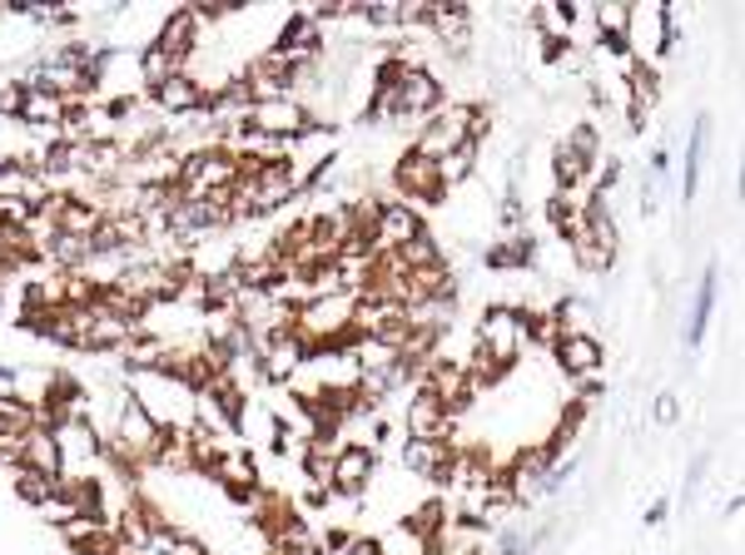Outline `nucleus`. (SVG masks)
I'll return each mask as SVG.
<instances>
[{
	"mask_svg": "<svg viewBox=\"0 0 745 555\" xmlns=\"http://www.w3.org/2000/svg\"><path fill=\"white\" fill-rule=\"evenodd\" d=\"M482 134H487V109L482 105H443L438 115H428L418 129H412L408 150L438 164L453 150H463V144H477Z\"/></svg>",
	"mask_w": 745,
	"mask_h": 555,
	"instance_id": "f257e3e1",
	"label": "nucleus"
},
{
	"mask_svg": "<svg viewBox=\"0 0 745 555\" xmlns=\"http://www.w3.org/2000/svg\"><path fill=\"white\" fill-rule=\"evenodd\" d=\"M160 441H164L160 422H154V416L144 412V406L135 402L130 392L119 397V406H115V432H109V441H105V457L115 461V467H125V471H140V467H154V457H160Z\"/></svg>",
	"mask_w": 745,
	"mask_h": 555,
	"instance_id": "f03ea898",
	"label": "nucleus"
},
{
	"mask_svg": "<svg viewBox=\"0 0 745 555\" xmlns=\"http://www.w3.org/2000/svg\"><path fill=\"white\" fill-rule=\"evenodd\" d=\"M293 332H299L309 347H344L353 338V298L348 293H318V298H303L293 312Z\"/></svg>",
	"mask_w": 745,
	"mask_h": 555,
	"instance_id": "7ed1b4c3",
	"label": "nucleus"
},
{
	"mask_svg": "<svg viewBox=\"0 0 745 555\" xmlns=\"http://www.w3.org/2000/svg\"><path fill=\"white\" fill-rule=\"evenodd\" d=\"M234 179H238V160L229 150H219V144L179 154V169H174V189H179V199H205V193L234 189Z\"/></svg>",
	"mask_w": 745,
	"mask_h": 555,
	"instance_id": "20e7f679",
	"label": "nucleus"
},
{
	"mask_svg": "<svg viewBox=\"0 0 745 555\" xmlns=\"http://www.w3.org/2000/svg\"><path fill=\"white\" fill-rule=\"evenodd\" d=\"M244 125L259 129V134H273V139H309L318 129V115L309 105H299L293 95H279V99H248L244 109Z\"/></svg>",
	"mask_w": 745,
	"mask_h": 555,
	"instance_id": "39448f33",
	"label": "nucleus"
},
{
	"mask_svg": "<svg viewBox=\"0 0 745 555\" xmlns=\"http://www.w3.org/2000/svg\"><path fill=\"white\" fill-rule=\"evenodd\" d=\"M522 347H527V322H522V312L508 308V303L482 308V318H477V353L512 367L522 357Z\"/></svg>",
	"mask_w": 745,
	"mask_h": 555,
	"instance_id": "423d86ee",
	"label": "nucleus"
},
{
	"mask_svg": "<svg viewBox=\"0 0 745 555\" xmlns=\"http://www.w3.org/2000/svg\"><path fill=\"white\" fill-rule=\"evenodd\" d=\"M422 214L412 209V203L403 199H379V219H373V238H368V253L383 258V253H398L403 244H412V238L422 234Z\"/></svg>",
	"mask_w": 745,
	"mask_h": 555,
	"instance_id": "0eeeda50",
	"label": "nucleus"
},
{
	"mask_svg": "<svg viewBox=\"0 0 745 555\" xmlns=\"http://www.w3.org/2000/svg\"><path fill=\"white\" fill-rule=\"evenodd\" d=\"M55 447H60V476H80V471H90L105 457V441H100V432L90 427L85 416L60 422V427H55Z\"/></svg>",
	"mask_w": 745,
	"mask_h": 555,
	"instance_id": "6e6552de",
	"label": "nucleus"
},
{
	"mask_svg": "<svg viewBox=\"0 0 745 555\" xmlns=\"http://www.w3.org/2000/svg\"><path fill=\"white\" fill-rule=\"evenodd\" d=\"M422 31L438 35V45H443L453 60H467V50H473V5L428 0V25H422Z\"/></svg>",
	"mask_w": 745,
	"mask_h": 555,
	"instance_id": "1a4fd4ad",
	"label": "nucleus"
},
{
	"mask_svg": "<svg viewBox=\"0 0 745 555\" xmlns=\"http://www.w3.org/2000/svg\"><path fill=\"white\" fill-rule=\"evenodd\" d=\"M393 184H398V199L403 203H432V199H443V184H438V164L422 160V154L403 150L398 164H393Z\"/></svg>",
	"mask_w": 745,
	"mask_h": 555,
	"instance_id": "9d476101",
	"label": "nucleus"
},
{
	"mask_svg": "<svg viewBox=\"0 0 745 555\" xmlns=\"http://www.w3.org/2000/svg\"><path fill=\"white\" fill-rule=\"evenodd\" d=\"M551 353H557V367H562L567 377H577V382H596L602 357H606L596 332H562V338L551 342Z\"/></svg>",
	"mask_w": 745,
	"mask_h": 555,
	"instance_id": "9b49d317",
	"label": "nucleus"
},
{
	"mask_svg": "<svg viewBox=\"0 0 745 555\" xmlns=\"http://www.w3.org/2000/svg\"><path fill=\"white\" fill-rule=\"evenodd\" d=\"M373 447H363V441H348V447H338L334 457V481H328V492L344 496V501H358V496L368 492V481H373Z\"/></svg>",
	"mask_w": 745,
	"mask_h": 555,
	"instance_id": "f8f14e48",
	"label": "nucleus"
},
{
	"mask_svg": "<svg viewBox=\"0 0 745 555\" xmlns=\"http://www.w3.org/2000/svg\"><path fill=\"white\" fill-rule=\"evenodd\" d=\"M453 441L447 437H408L398 451V461L412 471V476L422 481H447V471H453Z\"/></svg>",
	"mask_w": 745,
	"mask_h": 555,
	"instance_id": "ddd939ff",
	"label": "nucleus"
},
{
	"mask_svg": "<svg viewBox=\"0 0 745 555\" xmlns=\"http://www.w3.org/2000/svg\"><path fill=\"white\" fill-rule=\"evenodd\" d=\"M403 432H408V437H447V432H453L447 406L438 402V397H432L422 382L412 387L408 402H403Z\"/></svg>",
	"mask_w": 745,
	"mask_h": 555,
	"instance_id": "4468645a",
	"label": "nucleus"
},
{
	"mask_svg": "<svg viewBox=\"0 0 745 555\" xmlns=\"http://www.w3.org/2000/svg\"><path fill=\"white\" fill-rule=\"evenodd\" d=\"M551 461H557V447L551 441H537V447L517 451L512 457V471H508V486L517 501H532V496H542V481H547Z\"/></svg>",
	"mask_w": 745,
	"mask_h": 555,
	"instance_id": "2eb2a0df",
	"label": "nucleus"
},
{
	"mask_svg": "<svg viewBox=\"0 0 745 555\" xmlns=\"http://www.w3.org/2000/svg\"><path fill=\"white\" fill-rule=\"evenodd\" d=\"M715 298H721V263H706V273H701V283H696V298H691V312H686V347H701L706 342V328H711V318H715Z\"/></svg>",
	"mask_w": 745,
	"mask_h": 555,
	"instance_id": "dca6fc26",
	"label": "nucleus"
},
{
	"mask_svg": "<svg viewBox=\"0 0 745 555\" xmlns=\"http://www.w3.org/2000/svg\"><path fill=\"white\" fill-rule=\"evenodd\" d=\"M269 50L289 55L293 64H303V60H318V55H324V25H318V21H309V11L289 15V21H283V31H279V40H273Z\"/></svg>",
	"mask_w": 745,
	"mask_h": 555,
	"instance_id": "f3484780",
	"label": "nucleus"
},
{
	"mask_svg": "<svg viewBox=\"0 0 745 555\" xmlns=\"http://www.w3.org/2000/svg\"><path fill=\"white\" fill-rule=\"evenodd\" d=\"M150 45H160V50L170 55V60L189 64V55H195V45H199V21H195V11H189V5L170 11V15H164V25H160V35H154Z\"/></svg>",
	"mask_w": 745,
	"mask_h": 555,
	"instance_id": "a211bd4d",
	"label": "nucleus"
},
{
	"mask_svg": "<svg viewBox=\"0 0 745 555\" xmlns=\"http://www.w3.org/2000/svg\"><path fill=\"white\" fill-rule=\"evenodd\" d=\"M154 95V109H160V115H199V109H205V85H199L195 75H189V70H184V75H174V80H164L160 90H150Z\"/></svg>",
	"mask_w": 745,
	"mask_h": 555,
	"instance_id": "6ab92c4d",
	"label": "nucleus"
},
{
	"mask_svg": "<svg viewBox=\"0 0 745 555\" xmlns=\"http://www.w3.org/2000/svg\"><path fill=\"white\" fill-rule=\"evenodd\" d=\"M66 115H70L66 99L45 95V90H25V105H21V119H15V125L35 129V134L60 139V125H66Z\"/></svg>",
	"mask_w": 745,
	"mask_h": 555,
	"instance_id": "aec40b11",
	"label": "nucleus"
},
{
	"mask_svg": "<svg viewBox=\"0 0 745 555\" xmlns=\"http://www.w3.org/2000/svg\"><path fill=\"white\" fill-rule=\"evenodd\" d=\"M21 447V467L25 471H40V476H60V447H55V432L45 427H31L25 437H15ZM15 467V471H21Z\"/></svg>",
	"mask_w": 745,
	"mask_h": 555,
	"instance_id": "412c9836",
	"label": "nucleus"
},
{
	"mask_svg": "<svg viewBox=\"0 0 745 555\" xmlns=\"http://www.w3.org/2000/svg\"><path fill=\"white\" fill-rule=\"evenodd\" d=\"M706 144H711V115H696L691 139H686V174H680V203H696V189H701V169H706Z\"/></svg>",
	"mask_w": 745,
	"mask_h": 555,
	"instance_id": "4be33fe9",
	"label": "nucleus"
},
{
	"mask_svg": "<svg viewBox=\"0 0 745 555\" xmlns=\"http://www.w3.org/2000/svg\"><path fill=\"white\" fill-rule=\"evenodd\" d=\"M527 25L542 35V40H562L572 45V25H577V5H532Z\"/></svg>",
	"mask_w": 745,
	"mask_h": 555,
	"instance_id": "5701e85b",
	"label": "nucleus"
},
{
	"mask_svg": "<svg viewBox=\"0 0 745 555\" xmlns=\"http://www.w3.org/2000/svg\"><path fill=\"white\" fill-rule=\"evenodd\" d=\"M537 263V244L532 234H508L502 244L487 248V268H532Z\"/></svg>",
	"mask_w": 745,
	"mask_h": 555,
	"instance_id": "b1692460",
	"label": "nucleus"
},
{
	"mask_svg": "<svg viewBox=\"0 0 745 555\" xmlns=\"http://www.w3.org/2000/svg\"><path fill=\"white\" fill-rule=\"evenodd\" d=\"M135 70H140V85H150V90H160L164 80L184 75V64H179V60H170V55H164L160 45H144L140 60H135Z\"/></svg>",
	"mask_w": 745,
	"mask_h": 555,
	"instance_id": "393cba45",
	"label": "nucleus"
},
{
	"mask_svg": "<svg viewBox=\"0 0 745 555\" xmlns=\"http://www.w3.org/2000/svg\"><path fill=\"white\" fill-rule=\"evenodd\" d=\"M393 258H398V268H408V273H418V268H438V263H447V258H443V244H438V238H432L428 228H422V234L412 238V244H403Z\"/></svg>",
	"mask_w": 745,
	"mask_h": 555,
	"instance_id": "a878e982",
	"label": "nucleus"
},
{
	"mask_svg": "<svg viewBox=\"0 0 745 555\" xmlns=\"http://www.w3.org/2000/svg\"><path fill=\"white\" fill-rule=\"evenodd\" d=\"M35 427V402L25 397H0V441H15Z\"/></svg>",
	"mask_w": 745,
	"mask_h": 555,
	"instance_id": "bb28decb",
	"label": "nucleus"
},
{
	"mask_svg": "<svg viewBox=\"0 0 745 555\" xmlns=\"http://www.w3.org/2000/svg\"><path fill=\"white\" fill-rule=\"evenodd\" d=\"M473 169H477V144H463V150H453L447 160H438V184H443V193L473 179Z\"/></svg>",
	"mask_w": 745,
	"mask_h": 555,
	"instance_id": "cd10ccee",
	"label": "nucleus"
},
{
	"mask_svg": "<svg viewBox=\"0 0 745 555\" xmlns=\"http://www.w3.org/2000/svg\"><path fill=\"white\" fill-rule=\"evenodd\" d=\"M373 541H379V555H432V545L422 541L418 531H408V526H388V531L383 535H373Z\"/></svg>",
	"mask_w": 745,
	"mask_h": 555,
	"instance_id": "c85d7f7f",
	"label": "nucleus"
},
{
	"mask_svg": "<svg viewBox=\"0 0 745 555\" xmlns=\"http://www.w3.org/2000/svg\"><path fill=\"white\" fill-rule=\"evenodd\" d=\"M55 486H60V476H40V471H15V496L31 506H45L55 496Z\"/></svg>",
	"mask_w": 745,
	"mask_h": 555,
	"instance_id": "c756f323",
	"label": "nucleus"
},
{
	"mask_svg": "<svg viewBox=\"0 0 745 555\" xmlns=\"http://www.w3.org/2000/svg\"><path fill=\"white\" fill-rule=\"evenodd\" d=\"M567 150L577 154V160H586L596 169V164H602V134H596V125H572L567 129V139H562Z\"/></svg>",
	"mask_w": 745,
	"mask_h": 555,
	"instance_id": "7c9ffc66",
	"label": "nucleus"
},
{
	"mask_svg": "<svg viewBox=\"0 0 745 555\" xmlns=\"http://www.w3.org/2000/svg\"><path fill=\"white\" fill-rule=\"evenodd\" d=\"M577 219V193H551L547 199V224L557 228V234H567Z\"/></svg>",
	"mask_w": 745,
	"mask_h": 555,
	"instance_id": "2f4dec72",
	"label": "nucleus"
},
{
	"mask_svg": "<svg viewBox=\"0 0 745 555\" xmlns=\"http://www.w3.org/2000/svg\"><path fill=\"white\" fill-rule=\"evenodd\" d=\"M706 471H711V451H696V457H691V467H686V481H680V496H686V501H691V496L701 492Z\"/></svg>",
	"mask_w": 745,
	"mask_h": 555,
	"instance_id": "473e14b6",
	"label": "nucleus"
},
{
	"mask_svg": "<svg viewBox=\"0 0 745 555\" xmlns=\"http://www.w3.org/2000/svg\"><path fill=\"white\" fill-rule=\"evenodd\" d=\"M21 105H25V85L21 80H11V85H0V119H21Z\"/></svg>",
	"mask_w": 745,
	"mask_h": 555,
	"instance_id": "72a5a7b5",
	"label": "nucleus"
},
{
	"mask_svg": "<svg viewBox=\"0 0 745 555\" xmlns=\"http://www.w3.org/2000/svg\"><path fill=\"white\" fill-rule=\"evenodd\" d=\"M651 416H656L661 427H676V422H680V397L676 392H661L656 406H651Z\"/></svg>",
	"mask_w": 745,
	"mask_h": 555,
	"instance_id": "f704fd0d",
	"label": "nucleus"
},
{
	"mask_svg": "<svg viewBox=\"0 0 745 555\" xmlns=\"http://www.w3.org/2000/svg\"><path fill=\"white\" fill-rule=\"evenodd\" d=\"M497 551L502 555H527V535H522L517 526H502V531H497Z\"/></svg>",
	"mask_w": 745,
	"mask_h": 555,
	"instance_id": "c9c22d12",
	"label": "nucleus"
},
{
	"mask_svg": "<svg viewBox=\"0 0 745 555\" xmlns=\"http://www.w3.org/2000/svg\"><path fill=\"white\" fill-rule=\"evenodd\" d=\"M344 555H379V541H368V535H348Z\"/></svg>",
	"mask_w": 745,
	"mask_h": 555,
	"instance_id": "e433bc0d",
	"label": "nucleus"
},
{
	"mask_svg": "<svg viewBox=\"0 0 745 555\" xmlns=\"http://www.w3.org/2000/svg\"><path fill=\"white\" fill-rule=\"evenodd\" d=\"M666 516H671V501H651L647 506V526H661Z\"/></svg>",
	"mask_w": 745,
	"mask_h": 555,
	"instance_id": "4c0bfd02",
	"label": "nucleus"
},
{
	"mask_svg": "<svg viewBox=\"0 0 745 555\" xmlns=\"http://www.w3.org/2000/svg\"><path fill=\"white\" fill-rule=\"evenodd\" d=\"M174 555H209L199 541H189V535H179V545H174Z\"/></svg>",
	"mask_w": 745,
	"mask_h": 555,
	"instance_id": "58836bf2",
	"label": "nucleus"
}]
</instances>
